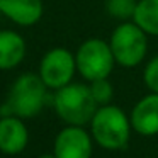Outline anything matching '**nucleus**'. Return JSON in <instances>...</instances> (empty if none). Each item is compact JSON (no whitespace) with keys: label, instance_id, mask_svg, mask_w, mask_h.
I'll return each instance as SVG.
<instances>
[{"label":"nucleus","instance_id":"nucleus-4","mask_svg":"<svg viewBox=\"0 0 158 158\" xmlns=\"http://www.w3.org/2000/svg\"><path fill=\"white\" fill-rule=\"evenodd\" d=\"M146 32L136 24V22L124 21L119 24L110 34L109 46L112 49L114 60L117 65L124 68L138 66L144 60L148 51Z\"/></svg>","mask_w":158,"mask_h":158},{"label":"nucleus","instance_id":"nucleus-2","mask_svg":"<svg viewBox=\"0 0 158 158\" xmlns=\"http://www.w3.org/2000/svg\"><path fill=\"white\" fill-rule=\"evenodd\" d=\"M92 136L106 150H121L127 144L131 121L116 106H102L95 110L92 121Z\"/></svg>","mask_w":158,"mask_h":158},{"label":"nucleus","instance_id":"nucleus-5","mask_svg":"<svg viewBox=\"0 0 158 158\" xmlns=\"http://www.w3.org/2000/svg\"><path fill=\"white\" fill-rule=\"evenodd\" d=\"M75 61L78 73L89 82L107 78L112 72L114 65H116V60H114L109 43L99 38L83 41L77 49Z\"/></svg>","mask_w":158,"mask_h":158},{"label":"nucleus","instance_id":"nucleus-6","mask_svg":"<svg viewBox=\"0 0 158 158\" xmlns=\"http://www.w3.org/2000/svg\"><path fill=\"white\" fill-rule=\"evenodd\" d=\"M75 70V55H72L65 48H53L43 56L39 65V77L48 89L58 90L72 83Z\"/></svg>","mask_w":158,"mask_h":158},{"label":"nucleus","instance_id":"nucleus-8","mask_svg":"<svg viewBox=\"0 0 158 158\" xmlns=\"http://www.w3.org/2000/svg\"><path fill=\"white\" fill-rule=\"evenodd\" d=\"M0 10L17 26L29 27L41 21L44 7L43 0H0Z\"/></svg>","mask_w":158,"mask_h":158},{"label":"nucleus","instance_id":"nucleus-16","mask_svg":"<svg viewBox=\"0 0 158 158\" xmlns=\"http://www.w3.org/2000/svg\"><path fill=\"white\" fill-rule=\"evenodd\" d=\"M39 158H56V156H55V155H41Z\"/></svg>","mask_w":158,"mask_h":158},{"label":"nucleus","instance_id":"nucleus-1","mask_svg":"<svg viewBox=\"0 0 158 158\" xmlns=\"http://www.w3.org/2000/svg\"><path fill=\"white\" fill-rule=\"evenodd\" d=\"M55 110L70 126H83L90 123L97 110V102L92 97L90 87L83 83H68L56 90L53 97Z\"/></svg>","mask_w":158,"mask_h":158},{"label":"nucleus","instance_id":"nucleus-17","mask_svg":"<svg viewBox=\"0 0 158 158\" xmlns=\"http://www.w3.org/2000/svg\"><path fill=\"white\" fill-rule=\"evenodd\" d=\"M0 17H2V10H0Z\"/></svg>","mask_w":158,"mask_h":158},{"label":"nucleus","instance_id":"nucleus-9","mask_svg":"<svg viewBox=\"0 0 158 158\" xmlns=\"http://www.w3.org/2000/svg\"><path fill=\"white\" fill-rule=\"evenodd\" d=\"M29 139L27 127L17 116L0 117V151L5 155H17L26 148Z\"/></svg>","mask_w":158,"mask_h":158},{"label":"nucleus","instance_id":"nucleus-12","mask_svg":"<svg viewBox=\"0 0 158 158\" xmlns=\"http://www.w3.org/2000/svg\"><path fill=\"white\" fill-rule=\"evenodd\" d=\"M133 22L146 34L158 36V0H138Z\"/></svg>","mask_w":158,"mask_h":158},{"label":"nucleus","instance_id":"nucleus-13","mask_svg":"<svg viewBox=\"0 0 158 158\" xmlns=\"http://www.w3.org/2000/svg\"><path fill=\"white\" fill-rule=\"evenodd\" d=\"M136 4H138L136 0H107L106 10L110 17L127 21V19H133Z\"/></svg>","mask_w":158,"mask_h":158},{"label":"nucleus","instance_id":"nucleus-15","mask_svg":"<svg viewBox=\"0 0 158 158\" xmlns=\"http://www.w3.org/2000/svg\"><path fill=\"white\" fill-rule=\"evenodd\" d=\"M143 80L151 92L158 94V56L150 60V63L146 65L143 73Z\"/></svg>","mask_w":158,"mask_h":158},{"label":"nucleus","instance_id":"nucleus-10","mask_svg":"<svg viewBox=\"0 0 158 158\" xmlns=\"http://www.w3.org/2000/svg\"><path fill=\"white\" fill-rule=\"evenodd\" d=\"M131 126L143 136L158 134V94L151 92L134 106L131 112Z\"/></svg>","mask_w":158,"mask_h":158},{"label":"nucleus","instance_id":"nucleus-7","mask_svg":"<svg viewBox=\"0 0 158 158\" xmlns=\"http://www.w3.org/2000/svg\"><path fill=\"white\" fill-rule=\"evenodd\" d=\"M56 158H90L92 141L82 126H68L58 133L55 139Z\"/></svg>","mask_w":158,"mask_h":158},{"label":"nucleus","instance_id":"nucleus-11","mask_svg":"<svg viewBox=\"0 0 158 158\" xmlns=\"http://www.w3.org/2000/svg\"><path fill=\"white\" fill-rule=\"evenodd\" d=\"M26 56V41L19 32L0 31V70H12Z\"/></svg>","mask_w":158,"mask_h":158},{"label":"nucleus","instance_id":"nucleus-3","mask_svg":"<svg viewBox=\"0 0 158 158\" xmlns=\"http://www.w3.org/2000/svg\"><path fill=\"white\" fill-rule=\"evenodd\" d=\"M46 90H48V87L44 85L39 75L24 73L12 83L5 104L9 106L12 116H17L21 119L34 117L36 114L43 110L46 100H48Z\"/></svg>","mask_w":158,"mask_h":158},{"label":"nucleus","instance_id":"nucleus-14","mask_svg":"<svg viewBox=\"0 0 158 158\" xmlns=\"http://www.w3.org/2000/svg\"><path fill=\"white\" fill-rule=\"evenodd\" d=\"M90 92H92V97L95 99L97 106H107L112 99V85L107 78H99L90 82Z\"/></svg>","mask_w":158,"mask_h":158}]
</instances>
